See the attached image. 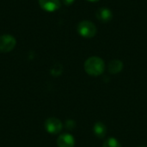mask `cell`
I'll return each instance as SVG.
<instances>
[{"label": "cell", "instance_id": "cell-3", "mask_svg": "<svg viewBox=\"0 0 147 147\" xmlns=\"http://www.w3.org/2000/svg\"><path fill=\"white\" fill-rule=\"evenodd\" d=\"M16 45V38L10 34H3L0 36V53H9Z\"/></svg>", "mask_w": 147, "mask_h": 147}, {"label": "cell", "instance_id": "cell-5", "mask_svg": "<svg viewBox=\"0 0 147 147\" xmlns=\"http://www.w3.org/2000/svg\"><path fill=\"white\" fill-rule=\"evenodd\" d=\"M41 9L47 12H53L59 9L60 0H38Z\"/></svg>", "mask_w": 147, "mask_h": 147}, {"label": "cell", "instance_id": "cell-6", "mask_svg": "<svg viewBox=\"0 0 147 147\" xmlns=\"http://www.w3.org/2000/svg\"><path fill=\"white\" fill-rule=\"evenodd\" d=\"M58 147H74L75 140L74 137L70 134H60L57 140Z\"/></svg>", "mask_w": 147, "mask_h": 147}, {"label": "cell", "instance_id": "cell-1", "mask_svg": "<svg viewBox=\"0 0 147 147\" xmlns=\"http://www.w3.org/2000/svg\"><path fill=\"white\" fill-rule=\"evenodd\" d=\"M84 67L87 74L93 77H97L102 75L105 71V63L101 58L93 56L86 59Z\"/></svg>", "mask_w": 147, "mask_h": 147}, {"label": "cell", "instance_id": "cell-10", "mask_svg": "<svg viewBox=\"0 0 147 147\" xmlns=\"http://www.w3.org/2000/svg\"><path fill=\"white\" fill-rule=\"evenodd\" d=\"M102 147H121V145L115 138H109L104 141Z\"/></svg>", "mask_w": 147, "mask_h": 147}, {"label": "cell", "instance_id": "cell-12", "mask_svg": "<svg viewBox=\"0 0 147 147\" xmlns=\"http://www.w3.org/2000/svg\"><path fill=\"white\" fill-rule=\"evenodd\" d=\"M63 1V3L65 4V5H71V4H72L73 3V2L75 1V0H62Z\"/></svg>", "mask_w": 147, "mask_h": 147}, {"label": "cell", "instance_id": "cell-14", "mask_svg": "<svg viewBox=\"0 0 147 147\" xmlns=\"http://www.w3.org/2000/svg\"><path fill=\"white\" fill-rule=\"evenodd\" d=\"M140 147H145V146H140Z\"/></svg>", "mask_w": 147, "mask_h": 147}, {"label": "cell", "instance_id": "cell-2", "mask_svg": "<svg viewBox=\"0 0 147 147\" xmlns=\"http://www.w3.org/2000/svg\"><path fill=\"white\" fill-rule=\"evenodd\" d=\"M78 33L84 38H92L97 33L96 26L90 21L84 20L81 21L77 27Z\"/></svg>", "mask_w": 147, "mask_h": 147}, {"label": "cell", "instance_id": "cell-8", "mask_svg": "<svg viewBox=\"0 0 147 147\" xmlns=\"http://www.w3.org/2000/svg\"><path fill=\"white\" fill-rule=\"evenodd\" d=\"M123 69V63L119 59L111 60L108 65V70L111 74H117Z\"/></svg>", "mask_w": 147, "mask_h": 147}, {"label": "cell", "instance_id": "cell-4", "mask_svg": "<svg viewBox=\"0 0 147 147\" xmlns=\"http://www.w3.org/2000/svg\"><path fill=\"white\" fill-rule=\"evenodd\" d=\"M45 129L50 134H58L61 132L63 128V124L60 120L55 117H51L45 121Z\"/></svg>", "mask_w": 147, "mask_h": 147}, {"label": "cell", "instance_id": "cell-13", "mask_svg": "<svg viewBox=\"0 0 147 147\" xmlns=\"http://www.w3.org/2000/svg\"><path fill=\"white\" fill-rule=\"evenodd\" d=\"M87 1H90V2H97L99 0H87Z\"/></svg>", "mask_w": 147, "mask_h": 147}, {"label": "cell", "instance_id": "cell-11", "mask_svg": "<svg viewBox=\"0 0 147 147\" xmlns=\"http://www.w3.org/2000/svg\"><path fill=\"white\" fill-rule=\"evenodd\" d=\"M76 126V123L73 120H67L65 122V127L67 129H73Z\"/></svg>", "mask_w": 147, "mask_h": 147}, {"label": "cell", "instance_id": "cell-7", "mask_svg": "<svg viewBox=\"0 0 147 147\" xmlns=\"http://www.w3.org/2000/svg\"><path fill=\"white\" fill-rule=\"evenodd\" d=\"M96 16L101 22H109L113 18V13L108 8H100L96 13Z\"/></svg>", "mask_w": 147, "mask_h": 147}, {"label": "cell", "instance_id": "cell-9", "mask_svg": "<svg viewBox=\"0 0 147 147\" xmlns=\"http://www.w3.org/2000/svg\"><path fill=\"white\" fill-rule=\"evenodd\" d=\"M93 132L95 134V135L100 139H102L106 136V134H107V127L106 126L101 122V121H98L96 122L94 127H93Z\"/></svg>", "mask_w": 147, "mask_h": 147}]
</instances>
